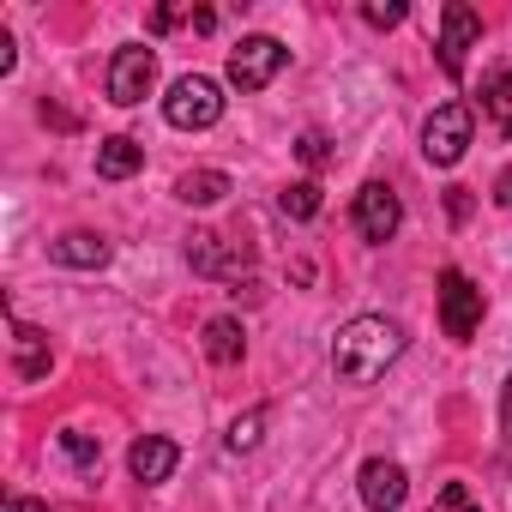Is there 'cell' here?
<instances>
[{
  "label": "cell",
  "instance_id": "1",
  "mask_svg": "<svg viewBox=\"0 0 512 512\" xmlns=\"http://www.w3.org/2000/svg\"><path fill=\"white\" fill-rule=\"evenodd\" d=\"M398 356H404V326L386 314H356L332 338V374L344 386H374Z\"/></svg>",
  "mask_w": 512,
  "mask_h": 512
},
{
  "label": "cell",
  "instance_id": "2",
  "mask_svg": "<svg viewBox=\"0 0 512 512\" xmlns=\"http://www.w3.org/2000/svg\"><path fill=\"white\" fill-rule=\"evenodd\" d=\"M163 121L181 127V133H205V127H217V121H223V85L205 79V73L175 79L169 97H163Z\"/></svg>",
  "mask_w": 512,
  "mask_h": 512
},
{
  "label": "cell",
  "instance_id": "3",
  "mask_svg": "<svg viewBox=\"0 0 512 512\" xmlns=\"http://www.w3.org/2000/svg\"><path fill=\"white\" fill-rule=\"evenodd\" d=\"M470 133H476L470 103H440V109L422 121V157H428L434 169H452V163L470 151Z\"/></svg>",
  "mask_w": 512,
  "mask_h": 512
},
{
  "label": "cell",
  "instance_id": "4",
  "mask_svg": "<svg viewBox=\"0 0 512 512\" xmlns=\"http://www.w3.org/2000/svg\"><path fill=\"white\" fill-rule=\"evenodd\" d=\"M284 61H290V49L278 37H241L229 49V85L235 91H266L284 73Z\"/></svg>",
  "mask_w": 512,
  "mask_h": 512
},
{
  "label": "cell",
  "instance_id": "5",
  "mask_svg": "<svg viewBox=\"0 0 512 512\" xmlns=\"http://www.w3.org/2000/svg\"><path fill=\"white\" fill-rule=\"evenodd\" d=\"M109 103L115 109H139L145 97H151V85H157V55L145 49V43H127V49H115V61H109Z\"/></svg>",
  "mask_w": 512,
  "mask_h": 512
},
{
  "label": "cell",
  "instance_id": "6",
  "mask_svg": "<svg viewBox=\"0 0 512 512\" xmlns=\"http://www.w3.org/2000/svg\"><path fill=\"white\" fill-rule=\"evenodd\" d=\"M440 326H446V338H458V344H470L476 326H482V290H476L458 266L440 272Z\"/></svg>",
  "mask_w": 512,
  "mask_h": 512
},
{
  "label": "cell",
  "instance_id": "7",
  "mask_svg": "<svg viewBox=\"0 0 512 512\" xmlns=\"http://www.w3.org/2000/svg\"><path fill=\"white\" fill-rule=\"evenodd\" d=\"M398 223H404L398 193H392L386 181H368V187L356 193V235L380 247V241H392V235H398Z\"/></svg>",
  "mask_w": 512,
  "mask_h": 512
},
{
  "label": "cell",
  "instance_id": "8",
  "mask_svg": "<svg viewBox=\"0 0 512 512\" xmlns=\"http://www.w3.org/2000/svg\"><path fill=\"white\" fill-rule=\"evenodd\" d=\"M476 37H482V13L464 7V0H452V7L440 13V67H446V79L464 73V55L476 49Z\"/></svg>",
  "mask_w": 512,
  "mask_h": 512
},
{
  "label": "cell",
  "instance_id": "9",
  "mask_svg": "<svg viewBox=\"0 0 512 512\" xmlns=\"http://www.w3.org/2000/svg\"><path fill=\"white\" fill-rule=\"evenodd\" d=\"M356 488H362V506H368V512H398L404 494H410V476H404V464H392V458H368L362 476H356Z\"/></svg>",
  "mask_w": 512,
  "mask_h": 512
},
{
  "label": "cell",
  "instance_id": "10",
  "mask_svg": "<svg viewBox=\"0 0 512 512\" xmlns=\"http://www.w3.org/2000/svg\"><path fill=\"white\" fill-rule=\"evenodd\" d=\"M187 266H193L199 278H235V272L247 266V247H235V241H223V235H211V229H193V235H187Z\"/></svg>",
  "mask_w": 512,
  "mask_h": 512
},
{
  "label": "cell",
  "instance_id": "11",
  "mask_svg": "<svg viewBox=\"0 0 512 512\" xmlns=\"http://www.w3.org/2000/svg\"><path fill=\"white\" fill-rule=\"evenodd\" d=\"M49 260L67 266V272H97V266H109V235H97V229H67V235L49 241Z\"/></svg>",
  "mask_w": 512,
  "mask_h": 512
},
{
  "label": "cell",
  "instance_id": "12",
  "mask_svg": "<svg viewBox=\"0 0 512 512\" xmlns=\"http://www.w3.org/2000/svg\"><path fill=\"white\" fill-rule=\"evenodd\" d=\"M175 464H181V446L163 440V434H139L133 452H127V470H133V482H145V488H151V482H169Z\"/></svg>",
  "mask_w": 512,
  "mask_h": 512
},
{
  "label": "cell",
  "instance_id": "13",
  "mask_svg": "<svg viewBox=\"0 0 512 512\" xmlns=\"http://www.w3.org/2000/svg\"><path fill=\"white\" fill-rule=\"evenodd\" d=\"M139 169H145V145H139V139L115 133V139L97 145V175H103V181H127V175H139Z\"/></svg>",
  "mask_w": 512,
  "mask_h": 512
},
{
  "label": "cell",
  "instance_id": "14",
  "mask_svg": "<svg viewBox=\"0 0 512 512\" xmlns=\"http://www.w3.org/2000/svg\"><path fill=\"white\" fill-rule=\"evenodd\" d=\"M13 374L19 380H43L49 374V332L13 320Z\"/></svg>",
  "mask_w": 512,
  "mask_h": 512
},
{
  "label": "cell",
  "instance_id": "15",
  "mask_svg": "<svg viewBox=\"0 0 512 512\" xmlns=\"http://www.w3.org/2000/svg\"><path fill=\"white\" fill-rule=\"evenodd\" d=\"M241 350H247V332H241V320H229V314H217V320H205V356H211L217 368H229V362H241Z\"/></svg>",
  "mask_w": 512,
  "mask_h": 512
},
{
  "label": "cell",
  "instance_id": "16",
  "mask_svg": "<svg viewBox=\"0 0 512 512\" xmlns=\"http://www.w3.org/2000/svg\"><path fill=\"white\" fill-rule=\"evenodd\" d=\"M229 193V175L223 169H187L181 181H175V199L181 205H217Z\"/></svg>",
  "mask_w": 512,
  "mask_h": 512
},
{
  "label": "cell",
  "instance_id": "17",
  "mask_svg": "<svg viewBox=\"0 0 512 512\" xmlns=\"http://www.w3.org/2000/svg\"><path fill=\"white\" fill-rule=\"evenodd\" d=\"M278 211H284V217H296V223L320 217V187H314V181H290V187L278 193Z\"/></svg>",
  "mask_w": 512,
  "mask_h": 512
},
{
  "label": "cell",
  "instance_id": "18",
  "mask_svg": "<svg viewBox=\"0 0 512 512\" xmlns=\"http://www.w3.org/2000/svg\"><path fill=\"white\" fill-rule=\"evenodd\" d=\"M61 452H67L85 476H97V464H103V446H97L85 428H61Z\"/></svg>",
  "mask_w": 512,
  "mask_h": 512
},
{
  "label": "cell",
  "instance_id": "19",
  "mask_svg": "<svg viewBox=\"0 0 512 512\" xmlns=\"http://www.w3.org/2000/svg\"><path fill=\"white\" fill-rule=\"evenodd\" d=\"M482 109H488V115H506V127H512V73H506V67L488 73V85H482Z\"/></svg>",
  "mask_w": 512,
  "mask_h": 512
},
{
  "label": "cell",
  "instance_id": "20",
  "mask_svg": "<svg viewBox=\"0 0 512 512\" xmlns=\"http://www.w3.org/2000/svg\"><path fill=\"white\" fill-rule=\"evenodd\" d=\"M260 428H266V410H247V416H235L229 422V452H253V446H260Z\"/></svg>",
  "mask_w": 512,
  "mask_h": 512
},
{
  "label": "cell",
  "instance_id": "21",
  "mask_svg": "<svg viewBox=\"0 0 512 512\" xmlns=\"http://www.w3.org/2000/svg\"><path fill=\"white\" fill-rule=\"evenodd\" d=\"M296 157H302V163H308V169H320V163H326V157H332V139H326V133H320V127H308V133H302V139H296Z\"/></svg>",
  "mask_w": 512,
  "mask_h": 512
},
{
  "label": "cell",
  "instance_id": "22",
  "mask_svg": "<svg viewBox=\"0 0 512 512\" xmlns=\"http://www.w3.org/2000/svg\"><path fill=\"white\" fill-rule=\"evenodd\" d=\"M404 0H386V7H380V0H368V7H362V19L374 25V31H392V25H404Z\"/></svg>",
  "mask_w": 512,
  "mask_h": 512
},
{
  "label": "cell",
  "instance_id": "23",
  "mask_svg": "<svg viewBox=\"0 0 512 512\" xmlns=\"http://www.w3.org/2000/svg\"><path fill=\"white\" fill-rule=\"evenodd\" d=\"M428 512H482V506L464 494V482H446V488H440V500H434Z\"/></svg>",
  "mask_w": 512,
  "mask_h": 512
},
{
  "label": "cell",
  "instance_id": "24",
  "mask_svg": "<svg viewBox=\"0 0 512 512\" xmlns=\"http://www.w3.org/2000/svg\"><path fill=\"white\" fill-rule=\"evenodd\" d=\"M19 67V49H13V31L0 25V73H13Z\"/></svg>",
  "mask_w": 512,
  "mask_h": 512
},
{
  "label": "cell",
  "instance_id": "25",
  "mask_svg": "<svg viewBox=\"0 0 512 512\" xmlns=\"http://www.w3.org/2000/svg\"><path fill=\"white\" fill-rule=\"evenodd\" d=\"M175 25H181V13H175V7H157V13H151V31H157V37H163V31H175Z\"/></svg>",
  "mask_w": 512,
  "mask_h": 512
},
{
  "label": "cell",
  "instance_id": "26",
  "mask_svg": "<svg viewBox=\"0 0 512 512\" xmlns=\"http://www.w3.org/2000/svg\"><path fill=\"white\" fill-rule=\"evenodd\" d=\"M500 428H506V440H512V374H506V386H500Z\"/></svg>",
  "mask_w": 512,
  "mask_h": 512
},
{
  "label": "cell",
  "instance_id": "27",
  "mask_svg": "<svg viewBox=\"0 0 512 512\" xmlns=\"http://www.w3.org/2000/svg\"><path fill=\"white\" fill-rule=\"evenodd\" d=\"M494 205H500V211H512V169L494 181Z\"/></svg>",
  "mask_w": 512,
  "mask_h": 512
},
{
  "label": "cell",
  "instance_id": "28",
  "mask_svg": "<svg viewBox=\"0 0 512 512\" xmlns=\"http://www.w3.org/2000/svg\"><path fill=\"white\" fill-rule=\"evenodd\" d=\"M187 25H193V31H217V13H211V7H199V13H187Z\"/></svg>",
  "mask_w": 512,
  "mask_h": 512
},
{
  "label": "cell",
  "instance_id": "29",
  "mask_svg": "<svg viewBox=\"0 0 512 512\" xmlns=\"http://www.w3.org/2000/svg\"><path fill=\"white\" fill-rule=\"evenodd\" d=\"M7 512H49V506H43V500H31V494H13V500H7Z\"/></svg>",
  "mask_w": 512,
  "mask_h": 512
},
{
  "label": "cell",
  "instance_id": "30",
  "mask_svg": "<svg viewBox=\"0 0 512 512\" xmlns=\"http://www.w3.org/2000/svg\"><path fill=\"white\" fill-rule=\"evenodd\" d=\"M446 205H452V217H470V193H464V187H452V199H446Z\"/></svg>",
  "mask_w": 512,
  "mask_h": 512
}]
</instances>
